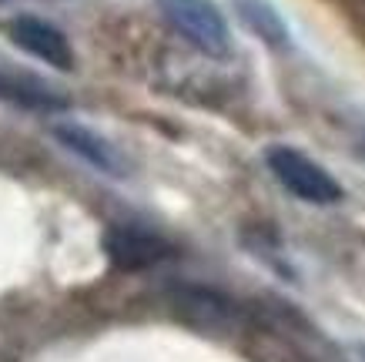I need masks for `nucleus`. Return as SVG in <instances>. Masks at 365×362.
I'll return each mask as SVG.
<instances>
[{"instance_id": "f257e3e1", "label": "nucleus", "mask_w": 365, "mask_h": 362, "mask_svg": "<svg viewBox=\"0 0 365 362\" xmlns=\"http://www.w3.org/2000/svg\"><path fill=\"white\" fill-rule=\"evenodd\" d=\"M265 165L275 175V181L285 188L288 195H295L299 201L309 205H335L342 198V185L335 181L322 165H315L309 154H302L299 148L288 144H275L265 151Z\"/></svg>"}, {"instance_id": "f03ea898", "label": "nucleus", "mask_w": 365, "mask_h": 362, "mask_svg": "<svg viewBox=\"0 0 365 362\" xmlns=\"http://www.w3.org/2000/svg\"><path fill=\"white\" fill-rule=\"evenodd\" d=\"M165 21L175 27L191 47H198L208 57H228L232 51V31L225 24L222 11L211 0H158Z\"/></svg>"}, {"instance_id": "7ed1b4c3", "label": "nucleus", "mask_w": 365, "mask_h": 362, "mask_svg": "<svg viewBox=\"0 0 365 362\" xmlns=\"http://www.w3.org/2000/svg\"><path fill=\"white\" fill-rule=\"evenodd\" d=\"M7 37L14 41V47L27 51L31 57L44 61L54 71H71L74 67V47L67 41V34L61 27H54L44 17L34 14H17L7 21Z\"/></svg>"}, {"instance_id": "20e7f679", "label": "nucleus", "mask_w": 365, "mask_h": 362, "mask_svg": "<svg viewBox=\"0 0 365 362\" xmlns=\"http://www.w3.org/2000/svg\"><path fill=\"white\" fill-rule=\"evenodd\" d=\"M104 255L114 268L121 272H144V268H155L158 262H165L171 255V245H168L161 235L148 228H138V225H111L104 231Z\"/></svg>"}, {"instance_id": "39448f33", "label": "nucleus", "mask_w": 365, "mask_h": 362, "mask_svg": "<svg viewBox=\"0 0 365 362\" xmlns=\"http://www.w3.org/2000/svg\"><path fill=\"white\" fill-rule=\"evenodd\" d=\"M175 308L181 312V318H188L195 326L205 329H222L228 322H235V306L232 298L215 292L205 286H178L175 288Z\"/></svg>"}, {"instance_id": "423d86ee", "label": "nucleus", "mask_w": 365, "mask_h": 362, "mask_svg": "<svg viewBox=\"0 0 365 362\" xmlns=\"http://www.w3.org/2000/svg\"><path fill=\"white\" fill-rule=\"evenodd\" d=\"M0 101L27 111H61L67 104L64 94H57L44 81L24 74V71H14V67H0Z\"/></svg>"}, {"instance_id": "0eeeda50", "label": "nucleus", "mask_w": 365, "mask_h": 362, "mask_svg": "<svg viewBox=\"0 0 365 362\" xmlns=\"http://www.w3.org/2000/svg\"><path fill=\"white\" fill-rule=\"evenodd\" d=\"M54 138L64 144V148H71L78 158H84L88 165H94L98 171H104V175H124L121 154L114 151L101 134L91 131V128H81V124H57Z\"/></svg>"}, {"instance_id": "6e6552de", "label": "nucleus", "mask_w": 365, "mask_h": 362, "mask_svg": "<svg viewBox=\"0 0 365 362\" xmlns=\"http://www.w3.org/2000/svg\"><path fill=\"white\" fill-rule=\"evenodd\" d=\"M235 11L245 21V27L252 34H258L268 47H288L292 44V34H288V24L282 21V14L268 4V0H235Z\"/></svg>"}]
</instances>
